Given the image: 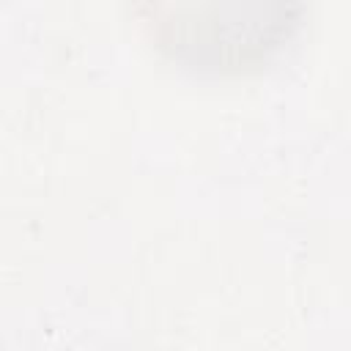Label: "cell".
<instances>
[{
	"label": "cell",
	"instance_id": "6da1fadb",
	"mask_svg": "<svg viewBox=\"0 0 351 351\" xmlns=\"http://www.w3.org/2000/svg\"><path fill=\"white\" fill-rule=\"evenodd\" d=\"M310 0H132L145 44L200 77L258 74L304 25Z\"/></svg>",
	"mask_w": 351,
	"mask_h": 351
}]
</instances>
